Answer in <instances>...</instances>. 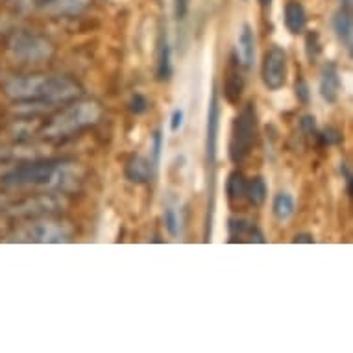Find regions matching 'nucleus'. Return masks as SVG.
Listing matches in <instances>:
<instances>
[{"mask_svg":"<svg viewBox=\"0 0 353 353\" xmlns=\"http://www.w3.org/2000/svg\"><path fill=\"white\" fill-rule=\"evenodd\" d=\"M13 102L63 104L80 94V85L65 76H10L2 83Z\"/></svg>","mask_w":353,"mask_h":353,"instance_id":"f257e3e1","label":"nucleus"},{"mask_svg":"<svg viewBox=\"0 0 353 353\" xmlns=\"http://www.w3.org/2000/svg\"><path fill=\"white\" fill-rule=\"evenodd\" d=\"M257 139V108L254 102H248L233 119L232 137L228 146V156L233 165H241L252 154Z\"/></svg>","mask_w":353,"mask_h":353,"instance_id":"f03ea898","label":"nucleus"},{"mask_svg":"<svg viewBox=\"0 0 353 353\" xmlns=\"http://www.w3.org/2000/svg\"><path fill=\"white\" fill-rule=\"evenodd\" d=\"M102 115L99 104L94 102H80V104L70 105L69 110L59 113L47 128H45V135L52 137V139H63L70 135L78 134L80 130L87 126L97 124Z\"/></svg>","mask_w":353,"mask_h":353,"instance_id":"7ed1b4c3","label":"nucleus"},{"mask_svg":"<svg viewBox=\"0 0 353 353\" xmlns=\"http://www.w3.org/2000/svg\"><path fill=\"white\" fill-rule=\"evenodd\" d=\"M59 161H35L28 165L13 168L2 176V181L12 187H28V185H52L54 180L61 172Z\"/></svg>","mask_w":353,"mask_h":353,"instance_id":"20e7f679","label":"nucleus"},{"mask_svg":"<svg viewBox=\"0 0 353 353\" xmlns=\"http://www.w3.org/2000/svg\"><path fill=\"white\" fill-rule=\"evenodd\" d=\"M8 50L19 59L24 61H41L47 59L52 54V45L45 37L28 32V30H19L13 32L8 39Z\"/></svg>","mask_w":353,"mask_h":353,"instance_id":"39448f33","label":"nucleus"},{"mask_svg":"<svg viewBox=\"0 0 353 353\" xmlns=\"http://www.w3.org/2000/svg\"><path fill=\"white\" fill-rule=\"evenodd\" d=\"M287 74H289L287 52L281 47H270L263 56V63H261L263 83L270 91H279L287 83Z\"/></svg>","mask_w":353,"mask_h":353,"instance_id":"423d86ee","label":"nucleus"},{"mask_svg":"<svg viewBox=\"0 0 353 353\" xmlns=\"http://www.w3.org/2000/svg\"><path fill=\"white\" fill-rule=\"evenodd\" d=\"M220 132V100L219 91L214 89L208 105V124H205V157L209 165L216 161V148H219Z\"/></svg>","mask_w":353,"mask_h":353,"instance_id":"0eeeda50","label":"nucleus"},{"mask_svg":"<svg viewBox=\"0 0 353 353\" xmlns=\"http://www.w3.org/2000/svg\"><path fill=\"white\" fill-rule=\"evenodd\" d=\"M342 89V80L333 63H327L322 69V76H320V94L327 104H335L339 97H341Z\"/></svg>","mask_w":353,"mask_h":353,"instance_id":"6e6552de","label":"nucleus"},{"mask_svg":"<svg viewBox=\"0 0 353 353\" xmlns=\"http://www.w3.org/2000/svg\"><path fill=\"white\" fill-rule=\"evenodd\" d=\"M228 230H230V243H243V241H250V243H265L263 233L257 230L255 224H252L248 220L230 219Z\"/></svg>","mask_w":353,"mask_h":353,"instance_id":"1a4fd4ad","label":"nucleus"},{"mask_svg":"<svg viewBox=\"0 0 353 353\" xmlns=\"http://www.w3.org/2000/svg\"><path fill=\"white\" fill-rule=\"evenodd\" d=\"M35 4L52 15H78L91 4V0H35Z\"/></svg>","mask_w":353,"mask_h":353,"instance_id":"9d476101","label":"nucleus"},{"mask_svg":"<svg viewBox=\"0 0 353 353\" xmlns=\"http://www.w3.org/2000/svg\"><path fill=\"white\" fill-rule=\"evenodd\" d=\"M156 168L157 167L152 163V159L145 156H135L128 161L124 174H126L128 180L134 181V183H148Z\"/></svg>","mask_w":353,"mask_h":353,"instance_id":"9b49d317","label":"nucleus"},{"mask_svg":"<svg viewBox=\"0 0 353 353\" xmlns=\"http://www.w3.org/2000/svg\"><path fill=\"white\" fill-rule=\"evenodd\" d=\"M333 28H335L336 37L341 39L342 47L346 48L347 54L352 56L353 50V19L352 12L346 8H341L333 17Z\"/></svg>","mask_w":353,"mask_h":353,"instance_id":"f8f14e48","label":"nucleus"},{"mask_svg":"<svg viewBox=\"0 0 353 353\" xmlns=\"http://www.w3.org/2000/svg\"><path fill=\"white\" fill-rule=\"evenodd\" d=\"M283 21L285 26L289 30L290 34H303L307 28V13L305 8L301 6V2L298 0H289L285 4V12H283Z\"/></svg>","mask_w":353,"mask_h":353,"instance_id":"ddd939ff","label":"nucleus"},{"mask_svg":"<svg viewBox=\"0 0 353 353\" xmlns=\"http://www.w3.org/2000/svg\"><path fill=\"white\" fill-rule=\"evenodd\" d=\"M70 230L65 228L63 224H56V222H47V224H37L35 232L32 233L30 241H37V243H65L69 241Z\"/></svg>","mask_w":353,"mask_h":353,"instance_id":"4468645a","label":"nucleus"},{"mask_svg":"<svg viewBox=\"0 0 353 353\" xmlns=\"http://www.w3.org/2000/svg\"><path fill=\"white\" fill-rule=\"evenodd\" d=\"M244 94V78L243 74L239 72V69L235 65H232L230 69L226 70V78H224V99H226L228 104L239 105L241 99Z\"/></svg>","mask_w":353,"mask_h":353,"instance_id":"2eb2a0df","label":"nucleus"},{"mask_svg":"<svg viewBox=\"0 0 353 353\" xmlns=\"http://www.w3.org/2000/svg\"><path fill=\"white\" fill-rule=\"evenodd\" d=\"M237 56H239V61H241L246 69H250V67L254 65L255 35L250 24H244L243 30H241V35H239V43H237Z\"/></svg>","mask_w":353,"mask_h":353,"instance_id":"dca6fc26","label":"nucleus"},{"mask_svg":"<svg viewBox=\"0 0 353 353\" xmlns=\"http://www.w3.org/2000/svg\"><path fill=\"white\" fill-rule=\"evenodd\" d=\"M172 76V48L168 45L167 32L159 35V52H157V80L168 81Z\"/></svg>","mask_w":353,"mask_h":353,"instance_id":"f3484780","label":"nucleus"},{"mask_svg":"<svg viewBox=\"0 0 353 353\" xmlns=\"http://www.w3.org/2000/svg\"><path fill=\"white\" fill-rule=\"evenodd\" d=\"M268 196V187L267 181L263 176H255V178H250L248 183H246V198L254 208H261L263 203L267 202Z\"/></svg>","mask_w":353,"mask_h":353,"instance_id":"a211bd4d","label":"nucleus"},{"mask_svg":"<svg viewBox=\"0 0 353 353\" xmlns=\"http://www.w3.org/2000/svg\"><path fill=\"white\" fill-rule=\"evenodd\" d=\"M246 176L241 170H233L230 172L226 180V194L230 202H241L246 198Z\"/></svg>","mask_w":353,"mask_h":353,"instance_id":"6ab92c4d","label":"nucleus"},{"mask_svg":"<svg viewBox=\"0 0 353 353\" xmlns=\"http://www.w3.org/2000/svg\"><path fill=\"white\" fill-rule=\"evenodd\" d=\"M294 198L290 192H278L276 196H274L272 202V213L274 216L279 220V222H285V220H289L292 214H294Z\"/></svg>","mask_w":353,"mask_h":353,"instance_id":"aec40b11","label":"nucleus"},{"mask_svg":"<svg viewBox=\"0 0 353 353\" xmlns=\"http://www.w3.org/2000/svg\"><path fill=\"white\" fill-rule=\"evenodd\" d=\"M163 220H165V228H167V232L172 235V237H178L181 232V220L180 214L174 208H167L165 209V213H163Z\"/></svg>","mask_w":353,"mask_h":353,"instance_id":"412c9836","label":"nucleus"},{"mask_svg":"<svg viewBox=\"0 0 353 353\" xmlns=\"http://www.w3.org/2000/svg\"><path fill=\"white\" fill-rule=\"evenodd\" d=\"M305 52L307 58L311 59V63L319 59V56L322 54V45H320V35L319 32H309L305 37Z\"/></svg>","mask_w":353,"mask_h":353,"instance_id":"4be33fe9","label":"nucleus"},{"mask_svg":"<svg viewBox=\"0 0 353 353\" xmlns=\"http://www.w3.org/2000/svg\"><path fill=\"white\" fill-rule=\"evenodd\" d=\"M301 134L305 135V139L313 141V143H319L320 139V132H319V126H316V119L313 115H305L301 117Z\"/></svg>","mask_w":353,"mask_h":353,"instance_id":"5701e85b","label":"nucleus"},{"mask_svg":"<svg viewBox=\"0 0 353 353\" xmlns=\"http://www.w3.org/2000/svg\"><path fill=\"white\" fill-rule=\"evenodd\" d=\"M163 145H165V137H163L161 130H156L154 135H152V163L154 165H159L161 161V152H163Z\"/></svg>","mask_w":353,"mask_h":353,"instance_id":"b1692460","label":"nucleus"},{"mask_svg":"<svg viewBox=\"0 0 353 353\" xmlns=\"http://www.w3.org/2000/svg\"><path fill=\"white\" fill-rule=\"evenodd\" d=\"M342 141V134L339 132V130H335V128H325L324 132H320V139L319 143L320 145H339Z\"/></svg>","mask_w":353,"mask_h":353,"instance_id":"393cba45","label":"nucleus"},{"mask_svg":"<svg viewBox=\"0 0 353 353\" xmlns=\"http://www.w3.org/2000/svg\"><path fill=\"white\" fill-rule=\"evenodd\" d=\"M148 100H146V97H143V94H134L132 97V100H130V111L132 113H135V115H143L146 110H148Z\"/></svg>","mask_w":353,"mask_h":353,"instance_id":"a878e982","label":"nucleus"},{"mask_svg":"<svg viewBox=\"0 0 353 353\" xmlns=\"http://www.w3.org/2000/svg\"><path fill=\"white\" fill-rule=\"evenodd\" d=\"M294 91L301 104H309V100H311V91H309V85H307V81L303 80V78H298Z\"/></svg>","mask_w":353,"mask_h":353,"instance_id":"bb28decb","label":"nucleus"},{"mask_svg":"<svg viewBox=\"0 0 353 353\" xmlns=\"http://www.w3.org/2000/svg\"><path fill=\"white\" fill-rule=\"evenodd\" d=\"M189 6H191V0H174V15H176V19H180V21L185 19Z\"/></svg>","mask_w":353,"mask_h":353,"instance_id":"cd10ccee","label":"nucleus"},{"mask_svg":"<svg viewBox=\"0 0 353 353\" xmlns=\"http://www.w3.org/2000/svg\"><path fill=\"white\" fill-rule=\"evenodd\" d=\"M183 119H185L183 110H174L172 117H170V130L172 132H180L181 126H183Z\"/></svg>","mask_w":353,"mask_h":353,"instance_id":"c85d7f7f","label":"nucleus"},{"mask_svg":"<svg viewBox=\"0 0 353 353\" xmlns=\"http://www.w3.org/2000/svg\"><path fill=\"white\" fill-rule=\"evenodd\" d=\"M341 172H342V176H344V181H346V192L350 194V196H352V170L347 168L346 163H342Z\"/></svg>","mask_w":353,"mask_h":353,"instance_id":"c756f323","label":"nucleus"},{"mask_svg":"<svg viewBox=\"0 0 353 353\" xmlns=\"http://www.w3.org/2000/svg\"><path fill=\"white\" fill-rule=\"evenodd\" d=\"M292 243H307V244H313L314 243V237L311 233H300V235H296L292 239Z\"/></svg>","mask_w":353,"mask_h":353,"instance_id":"7c9ffc66","label":"nucleus"},{"mask_svg":"<svg viewBox=\"0 0 353 353\" xmlns=\"http://www.w3.org/2000/svg\"><path fill=\"white\" fill-rule=\"evenodd\" d=\"M352 6H353V0H342V8H346L352 12Z\"/></svg>","mask_w":353,"mask_h":353,"instance_id":"2f4dec72","label":"nucleus"},{"mask_svg":"<svg viewBox=\"0 0 353 353\" xmlns=\"http://www.w3.org/2000/svg\"><path fill=\"white\" fill-rule=\"evenodd\" d=\"M259 2H261V6H265V8L272 4V0H259Z\"/></svg>","mask_w":353,"mask_h":353,"instance_id":"473e14b6","label":"nucleus"}]
</instances>
